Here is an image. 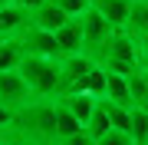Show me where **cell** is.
I'll return each instance as SVG.
<instances>
[{
	"label": "cell",
	"instance_id": "obj_17",
	"mask_svg": "<svg viewBox=\"0 0 148 145\" xmlns=\"http://www.w3.org/2000/svg\"><path fill=\"white\" fill-rule=\"evenodd\" d=\"M102 106H106V112L112 119V129L132 135V112H135V109H122V106H115V102H109V99H102Z\"/></svg>",
	"mask_w": 148,
	"mask_h": 145
},
{
	"label": "cell",
	"instance_id": "obj_24",
	"mask_svg": "<svg viewBox=\"0 0 148 145\" xmlns=\"http://www.w3.org/2000/svg\"><path fill=\"white\" fill-rule=\"evenodd\" d=\"M13 119H16L13 112H7V109L0 106V129H13Z\"/></svg>",
	"mask_w": 148,
	"mask_h": 145
},
{
	"label": "cell",
	"instance_id": "obj_23",
	"mask_svg": "<svg viewBox=\"0 0 148 145\" xmlns=\"http://www.w3.org/2000/svg\"><path fill=\"white\" fill-rule=\"evenodd\" d=\"M53 145H95L86 132H79V135H73V139H59V142H53Z\"/></svg>",
	"mask_w": 148,
	"mask_h": 145
},
{
	"label": "cell",
	"instance_id": "obj_5",
	"mask_svg": "<svg viewBox=\"0 0 148 145\" xmlns=\"http://www.w3.org/2000/svg\"><path fill=\"white\" fill-rule=\"evenodd\" d=\"M23 40V49H27V56H40V59H56L59 63V46H56V36L53 33H43L36 27H27L20 33Z\"/></svg>",
	"mask_w": 148,
	"mask_h": 145
},
{
	"label": "cell",
	"instance_id": "obj_14",
	"mask_svg": "<svg viewBox=\"0 0 148 145\" xmlns=\"http://www.w3.org/2000/svg\"><path fill=\"white\" fill-rule=\"evenodd\" d=\"M125 30L132 36H148V0H132V16Z\"/></svg>",
	"mask_w": 148,
	"mask_h": 145
},
{
	"label": "cell",
	"instance_id": "obj_15",
	"mask_svg": "<svg viewBox=\"0 0 148 145\" xmlns=\"http://www.w3.org/2000/svg\"><path fill=\"white\" fill-rule=\"evenodd\" d=\"M109 132H112V119H109L106 106H102V99H99V109H95V115L89 119V125H86V135H89L92 142H99V139H106Z\"/></svg>",
	"mask_w": 148,
	"mask_h": 145
},
{
	"label": "cell",
	"instance_id": "obj_2",
	"mask_svg": "<svg viewBox=\"0 0 148 145\" xmlns=\"http://www.w3.org/2000/svg\"><path fill=\"white\" fill-rule=\"evenodd\" d=\"M82 20V56H89L92 63H102V53H106L109 40H112V23L102 20L95 10H89L86 16H79Z\"/></svg>",
	"mask_w": 148,
	"mask_h": 145
},
{
	"label": "cell",
	"instance_id": "obj_3",
	"mask_svg": "<svg viewBox=\"0 0 148 145\" xmlns=\"http://www.w3.org/2000/svg\"><path fill=\"white\" fill-rule=\"evenodd\" d=\"M36 96H33V89L27 86V79L20 76V69L13 73H0V106L7 109V112L20 115L23 109H30Z\"/></svg>",
	"mask_w": 148,
	"mask_h": 145
},
{
	"label": "cell",
	"instance_id": "obj_25",
	"mask_svg": "<svg viewBox=\"0 0 148 145\" xmlns=\"http://www.w3.org/2000/svg\"><path fill=\"white\" fill-rule=\"evenodd\" d=\"M10 3H13V0H0V7H10Z\"/></svg>",
	"mask_w": 148,
	"mask_h": 145
},
{
	"label": "cell",
	"instance_id": "obj_19",
	"mask_svg": "<svg viewBox=\"0 0 148 145\" xmlns=\"http://www.w3.org/2000/svg\"><path fill=\"white\" fill-rule=\"evenodd\" d=\"M132 139L135 145H148V112H142V109L132 112Z\"/></svg>",
	"mask_w": 148,
	"mask_h": 145
},
{
	"label": "cell",
	"instance_id": "obj_22",
	"mask_svg": "<svg viewBox=\"0 0 148 145\" xmlns=\"http://www.w3.org/2000/svg\"><path fill=\"white\" fill-rule=\"evenodd\" d=\"M135 46H138V69L148 73V36H135Z\"/></svg>",
	"mask_w": 148,
	"mask_h": 145
},
{
	"label": "cell",
	"instance_id": "obj_4",
	"mask_svg": "<svg viewBox=\"0 0 148 145\" xmlns=\"http://www.w3.org/2000/svg\"><path fill=\"white\" fill-rule=\"evenodd\" d=\"M99 63H92L89 56H69L59 59V99L73 96V92H82V82Z\"/></svg>",
	"mask_w": 148,
	"mask_h": 145
},
{
	"label": "cell",
	"instance_id": "obj_16",
	"mask_svg": "<svg viewBox=\"0 0 148 145\" xmlns=\"http://www.w3.org/2000/svg\"><path fill=\"white\" fill-rule=\"evenodd\" d=\"M106 89H109V73L102 69V66H95V69L86 76L82 92H86V96H92V99H106Z\"/></svg>",
	"mask_w": 148,
	"mask_h": 145
},
{
	"label": "cell",
	"instance_id": "obj_1",
	"mask_svg": "<svg viewBox=\"0 0 148 145\" xmlns=\"http://www.w3.org/2000/svg\"><path fill=\"white\" fill-rule=\"evenodd\" d=\"M20 76L27 79V86L33 89L36 99H59V63L56 59H40V56H27L20 63Z\"/></svg>",
	"mask_w": 148,
	"mask_h": 145
},
{
	"label": "cell",
	"instance_id": "obj_11",
	"mask_svg": "<svg viewBox=\"0 0 148 145\" xmlns=\"http://www.w3.org/2000/svg\"><path fill=\"white\" fill-rule=\"evenodd\" d=\"M23 59H27V49H23V40H20V36L0 40V73H13V69H20Z\"/></svg>",
	"mask_w": 148,
	"mask_h": 145
},
{
	"label": "cell",
	"instance_id": "obj_12",
	"mask_svg": "<svg viewBox=\"0 0 148 145\" xmlns=\"http://www.w3.org/2000/svg\"><path fill=\"white\" fill-rule=\"evenodd\" d=\"M106 99L115 102V106H122V109H135V99H132V89H128V79H125V76H112L109 73Z\"/></svg>",
	"mask_w": 148,
	"mask_h": 145
},
{
	"label": "cell",
	"instance_id": "obj_13",
	"mask_svg": "<svg viewBox=\"0 0 148 145\" xmlns=\"http://www.w3.org/2000/svg\"><path fill=\"white\" fill-rule=\"evenodd\" d=\"M79 132H86L79 125V119L69 112L63 102H56V142L59 139H73V135H79Z\"/></svg>",
	"mask_w": 148,
	"mask_h": 145
},
{
	"label": "cell",
	"instance_id": "obj_9",
	"mask_svg": "<svg viewBox=\"0 0 148 145\" xmlns=\"http://www.w3.org/2000/svg\"><path fill=\"white\" fill-rule=\"evenodd\" d=\"M56 46H59V59L82 56V20H69L56 33Z\"/></svg>",
	"mask_w": 148,
	"mask_h": 145
},
{
	"label": "cell",
	"instance_id": "obj_21",
	"mask_svg": "<svg viewBox=\"0 0 148 145\" xmlns=\"http://www.w3.org/2000/svg\"><path fill=\"white\" fill-rule=\"evenodd\" d=\"M95 145H135V139H132L128 132H115V129H112L106 139H99Z\"/></svg>",
	"mask_w": 148,
	"mask_h": 145
},
{
	"label": "cell",
	"instance_id": "obj_20",
	"mask_svg": "<svg viewBox=\"0 0 148 145\" xmlns=\"http://www.w3.org/2000/svg\"><path fill=\"white\" fill-rule=\"evenodd\" d=\"M128 89H132L135 109H142V106H145V99H148V79H145V73H135V76H128Z\"/></svg>",
	"mask_w": 148,
	"mask_h": 145
},
{
	"label": "cell",
	"instance_id": "obj_10",
	"mask_svg": "<svg viewBox=\"0 0 148 145\" xmlns=\"http://www.w3.org/2000/svg\"><path fill=\"white\" fill-rule=\"evenodd\" d=\"M56 102H63L69 112L79 119V125H82V129L89 125V119L95 115V109H99V99L86 96V92H73V96H63V99H56Z\"/></svg>",
	"mask_w": 148,
	"mask_h": 145
},
{
	"label": "cell",
	"instance_id": "obj_7",
	"mask_svg": "<svg viewBox=\"0 0 148 145\" xmlns=\"http://www.w3.org/2000/svg\"><path fill=\"white\" fill-rule=\"evenodd\" d=\"M106 59H122V63H138V46H135V36L128 30H115L102 53V63Z\"/></svg>",
	"mask_w": 148,
	"mask_h": 145
},
{
	"label": "cell",
	"instance_id": "obj_18",
	"mask_svg": "<svg viewBox=\"0 0 148 145\" xmlns=\"http://www.w3.org/2000/svg\"><path fill=\"white\" fill-rule=\"evenodd\" d=\"M53 3L69 16V20H79V16H86L92 10V0H53Z\"/></svg>",
	"mask_w": 148,
	"mask_h": 145
},
{
	"label": "cell",
	"instance_id": "obj_26",
	"mask_svg": "<svg viewBox=\"0 0 148 145\" xmlns=\"http://www.w3.org/2000/svg\"><path fill=\"white\" fill-rule=\"evenodd\" d=\"M145 79H148V73H145Z\"/></svg>",
	"mask_w": 148,
	"mask_h": 145
},
{
	"label": "cell",
	"instance_id": "obj_8",
	"mask_svg": "<svg viewBox=\"0 0 148 145\" xmlns=\"http://www.w3.org/2000/svg\"><path fill=\"white\" fill-rule=\"evenodd\" d=\"M92 10L112 23V30H125L132 16V0H92Z\"/></svg>",
	"mask_w": 148,
	"mask_h": 145
},
{
	"label": "cell",
	"instance_id": "obj_6",
	"mask_svg": "<svg viewBox=\"0 0 148 145\" xmlns=\"http://www.w3.org/2000/svg\"><path fill=\"white\" fill-rule=\"evenodd\" d=\"M66 23H69V16L59 10L53 0H46V3H40L36 10H30V27H36V30H43V33H53V36H56Z\"/></svg>",
	"mask_w": 148,
	"mask_h": 145
}]
</instances>
